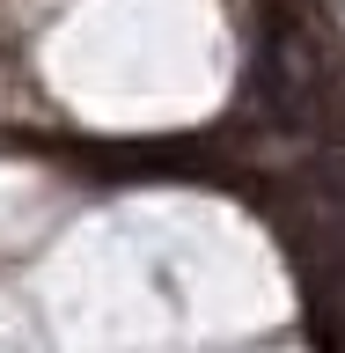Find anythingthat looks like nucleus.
<instances>
[{"label": "nucleus", "instance_id": "1", "mask_svg": "<svg viewBox=\"0 0 345 353\" xmlns=\"http://www.w3.org/2000/svg\"><path fill=\"white\" fill-rule=\"evenodd\" d=\"M258 96L280 125H324L331 103H338V74H331V52L316 30L302 22H272L264 37V59H258Z\"/></svg>", "mask_w": 345, "mask_h": 353}]
</instances>
